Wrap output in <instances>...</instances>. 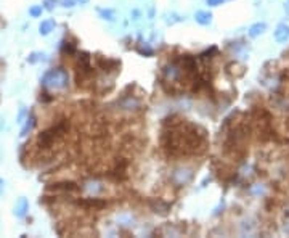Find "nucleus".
<instances>
[{
  "label": "nucleus",
  "instance_id": "obj_12",
  "mask_svg": "<svg viewBox=\"0 0 289 238\" xmlns=\"http://www.w3.org/2000/svg\"><path fill=\"white\" fill-rule=\"evenodd\" d=\"M121 106L124 108V110H135V108L140 106V101L137 98H132V97H127L121 100Z\"/></svg>",
  "mask_w": 289,
  "mask_h": 238
},
{
  "label": "nucleus",
  "instance_id": "obj_17",
  "mask_svg": "<svg viewBox=\"0 0 289 238\" xmlns=\"http://www.w3.org/2000/svg\"><path fill=\"white\" fill-rule=\"evenodd\" d=\"M40 60H45V53H32V55L27 58L29 63H37Z\"/></svg>",
  "mask_w": 289,
  "mask_h": 238
},
{
  "label": "nucleus",
  "instance_id": "obj_13",
  "mask_svg": "<svg viewBox=\"0 0 289 238\" xmlns=\"http://www.w3.org/2000/svg\"><path fill=\"white\" fill-rule=\"evenodd\" d=\"M134 217L129 214H119L118 216V226H124V227H132L134 226Z\"/></svg>",
  "mask_w": 289,
  "mask_h": 238
},
{
  "label": "nucleus",
  "instance_id": "obj_20",
  "mask_svg": "<svg viewBox=\"0 0 289 238\" xmlns=\"http://www.w3.org/2000/svg\"><path fill=\"white\" fill-rule=\"evenodd\" d=\"M206 2H208L209 6H218V5H222L225 0H206Z\"/></svg>",
  "mask_w": 289,
  "mask_h": 238
},
{
  "label": "nucleus",
  "instance_id": "obj_22",
  "mask_svg": "<svg viewBox=\"0 0 289 238\" xmlns=\"http://www.w3.org/2000/svg\"><path fill=\"white\" fill-rule=\"evenodd\" d=\"M288 2H289V0H288ZM288 5H289V3H288Z\"/></svg>",
  "mask_w": 289,
  "mask_h": 238
},
{
  "label": "nucleus",
  "instance_id": "obj_14",
  "mask_svg": "<svg viewBox=\"0 0 289 238\" xmlns=\"http://www.w3.org/2000/svg\"><path fill=\"white\" fill-rule=\"evenodd\" d=\"M34 124H36V119H34V116H29V118H27V122L24 124L23 131H21V137H26L27 132H31V131H32Z\"/></svg>",
  "mask_w": 289,
  "mask_h": 238
},
{
  "label": "nucleus",
  "instance_id": "obj_2",
  "mask_svg": "<svg viewBox=\"0 0 289 238\" xmlns=\"http://www.w3.org/2000/svg\"><path fill=\"white\" fill-rule=\"evenodd\" d=\"M63 134H65V126L63 124L48 129V131H45V132H42L39 135V139H37L39 147L40 148H50L55 144V140H57L58 137H61Z\"/></svg>",
  "mask_w": 289,
  "mask_h": 238
},
{
  "label": "nucleus",
  "instance_id": "obj_21",
  "mask_svg": "<svg viewBox=\"0 0 289 238\" xmlns=\"http://www.w3.org/2000/svg\"><path fill=\"white\" fill-rule=\"evenodd\" d=\"M2 187H3V180L0 179V192H2Z\"/></svg>",
  "mask_w": 289,
  "mask_h": 238
},
{
  "label": "nucleus",
  "instance_id": "obj_15",
  "mask_svg": "<svg viewBox=\"0 0 289 238\" xmlns=\"http://www.w3.org/2000/svg\"><path fill=\"white\" fill-rule=\"evenodd\" d=\"M98 13L105 19H108V21H113V19H114V10H103V8H100Z\"/></svg>",
  "mask_w": 289,
  "mask_h": 238
},
{
  "label": "nucleus",
  "instance_id": "obj_16",
  "mask_svg": "<svg viewBox=\"0 0 289 238\" xmlns=\"http://www.w3.org/2000/svg\"><path fill=\"white\" fill-rule=\"evenodd\" d=\"M42 5H36V6H32V8H29V15L34 16V18H37L42 15Z\"/></svg>",
  "mask_w": 289,
  "mask_h": 238
},
{
  "label": "nucleus",
  "instance_id": "obj_1",
  "mask_svg": "<svg viewBox=\"0 0 289 238\" xmlns=\"http://www.w3.org/2000/svg\"><path fill=\"white\" fill-rule=\"evenodd\" d=\"M42 84L50 90H63L70 84V76L65 70H50L44 76Z\"/></svg>",
  "mask_w": 289,
  "mask_h": 238
},
{
  "label": "nucleus",
  "instance_id": "obj_7",
  "mask_svg": "<svg viewBox=\"0 0 289 238\" xmlns=\"http://www.w3.org/2000/svg\"><path fill=\"white\" fill-rule=\"evenodd\" d=\"M79 205L82 206H87V208H95V209H101L106 206L105 201H101L98 198H87V200H80Z\"/></svg>",
  "mask_w": 289,
  "mask_h": 238
},
{
  "label": "nucleus",
  "instance_id": "obj_10",
  "mask_svg": "<svg viewBox=\"0 0 289 238\" xmlns=\"http://www.w3.org/2000/svg\"><path fill=\"white\" fill-rule=\"evenodd\" d=\"M265 29H267V24L265 23H256V24H252L251 28H249V37L256 39V37L260 36V34H264Z\"/></svg>",
  "mask_w": 289,
  "mask_h": 238
},
{
  "label": "nucleus",
  "instance_id": "obj_8",
  "mask_svg": "<svg viewBox=\"0 0 289 238\" xmlns=\"http://www.w3.org/2000/svg\"><path fill=\"white\" fill-rule=\"evenodd\" d=\"M195 19H196V23H199L201 26H208L211 24L212 21V15L209 11H196V15H195Z\"/></svg>",
  "mask_w": 289,
  "mask_h": 238
},
{
  "label": "nucleus",
  "instance_id": "obj_5",
  "mask_svg": "<svg viewBox=\"0 0 289 238\" xmlns=\"http://www.w3.org/2000/svg\"><path fill=\"white\" fill-rule=\"evenodd\" d=\"M103 183L98 182V180H88L84 183V190L88 193V195H100L103 192Z\"/></svg>",
  "mask_w": 289,
  "mask_h": 238
},
{
  "label": "nucleus",
  "instance_id": "obj_19",
  "mask_svg": "<svg viewBox=\"0 0 289 238\" xmlns=\"http://www.w3.org/2000/svg\"><path fill=\"white\" fill-rule=\"evenodd\" d=\"M58 3V0H45L44 2V5H45V8H48V10H53V6Z\"/></svg>",
  "mask_w": 289,
  "mask_h": 238
},
{
  "label": "nucleus",
  "instance_id": "obj_6",
  "mask_svg": "<svg viewBox=\"0 0 289 238\" xmlns=\"http://www.w3.org/2000/svg\"><path fill=\"white\" fill-rule=\"evenodd\" d=\"M289 39V26L281 23L277 26V31H275V40L277 42H286Z\"/></svg>",
  "mask_w": 289,
  "mask_h": 238
},
{
  "label": "nucleus",
  "instance_id": "obj_9",
  "mask_svg": "<svg viewBox=\"0 0 289 238\" xmlns=\"http://www.w3.org/2000/svg\"><path fill=\"white\" fill-rule=\"evenodd\" d=\"M27 209H29V203H27V200L19 198L18 203H16V208H15V214L18 217H24L26 213H27Z\"/></svg>",
  "mask_w": 289,
  "mask_h": 238
},
{
  "label": "nucleus",
  "instance_id": "obj_18",
  "mask_svg": "<svg viewBox=\"0 0 289 238\" xmlns=\"http://www.w3.org/2000/svg\"><path fill=\"white\" fill-rule=\"evenodd\" d=\"M75 3H77L75 0H61V5H63L65 8H72Z\"/></svg>",
  "mask_w": 289,
  "mask_h": 238
},
{
  "label": "nucleus",
  "instance_id": "obj_11",
  "mask_svg": "<svg viewBox=\"0 0 289 238\" xmlns=\"http://www.w3.org/2000/svg\"><path fill=\"white\" fill-rule=\"evenodd\" d=\"M53 28H55V21H53V19H45V21L40 23L39 32L42 34V36H48V34L53 31Z\"/></svg>",
  "mask_w": 289,
  "mask_h": 238
},
{
  "label": "nucleus",
  "instance_id": "obj_3",
  "mask_svg": "<svg viewBox=\"0 0 289 238\" xmlns=\"http://www.w3.org/2000/svg\"><path fill=\"white\" fill-rule=\"evenodd\" d=\"M170 179L175 185H185V183H188L193 179V171L188 167H178L172 172Z\"/></svg>",
  "mask_w": 289,
  "mask_h": 238
},
{
  "label": "nucleus",
  "instance_id": "obj_4",
  "mask_svg": "<svg viewBox=\"0 0 289 238\" xmlns=\"http://www.w3.org/2000/svg\"><path fill=\"white\" fill-rule=\"evenodd\" d=\"M183 73V66H180L178 63H169L167 66H164V78L169 82H175L182 78Z\"/></svg>",
  "mask_w": 289,
  "mask_h": 238
}]
</instances>
